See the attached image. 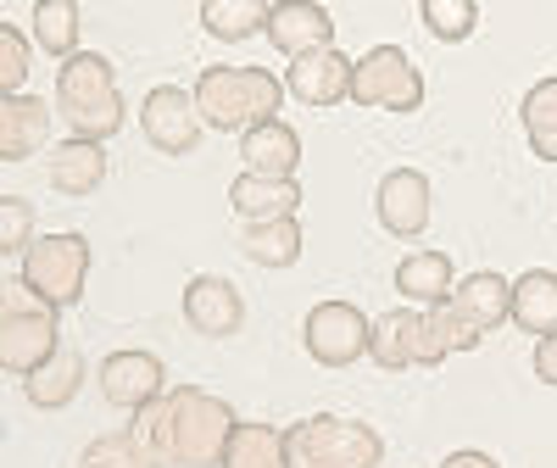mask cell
Returning <instances> with one entry per match:
<instances>
[{
  "label": "cell",
  "instance_id": "obj_4",
  "mask_svg": "<svg viewBox=\"0 0 557 468\" xmlns=\"http://www.w3.org/2000/svg\"><path fill=\"white\" fill-rule=\"evenodd\" d=\"M285 452H290V468H380L385 463L380 430L341 412H312L301 424H290Z\"/></svg>",
  "mask_w": 557,
  "mask_h": 468
},
{
  "label": "cell",
  "instance_id": "obj_14",
  "mask_svg": "<svg viewBox=\"0 0 557 468\" xmlns=\"http://www.w3.org/2000/svg\"><path fill=\"white\" fill-rule=\"evenodd\" d=\"M268 39H273V51H285L290 62L312 57V51H330L335 17L323 12L318 0H278V7L268 12Z\"/></svg>",
  "mask_w": 557,
  "mask_h": 468
},
{
  "label": "cell",
  "instance_id": "obj_15",
  "mask_svg": "<svg viewBox=\"0 0 557 468\" xmlns=\"http://www.w3.org/2000/svg\"><path fill=\"white\" fill-rule=\"evenodd\" d=\"M351 73H357V62H346V51L330 45V51L296 57L285 73V89L301 107H341V101H351Z\"/></svg>",
  "mask_w": 557,
  "mask_h": 468
},
{
  "label": "cell",
  "instance_id": "obj_9",
  "mask_svg": "<svg viewBox=\"0 0 557 468\" xmlns=\"http://www.w3.org/2000/svg\"><path fill=\"white\" fill-rule=\"evenodd\" d=\"M201 107H196V89H178V84H157L146 101H139V134L146 146L162 157H190L201 146Z\"/></svg>",
  "mask_w": 557,
  "mask_h": 468
},
{
  "label": "cell",
  "instance_id": "obj_23",
  "mask_svg": "<svg viewBox=\"0 0 557 468\" xmlns=\"http://www.w3.org/2000/svg\"><path fill=\"white\" fill-rule=\"evenodd\" d=\"M78 385H84V357L62 341V352H57L51 362H39L28 380H23V396H28L39 412H57V407H67V402L78 396Z\"/></svg>",
  "mask_w": 557,
  "mask_h": 468
},
{
  "label": "cell",
  "instance_id": "obj_8",
  "mask_svg": "<svg viewBox=\"0 0 557 468\" xmlns=\"http://www.w3.org/2000/svg\"><path fill=\"white\" fill-rule=\"evenodd\" d=\"M368 341H374V318L357 301H318L301 323V346L323 368H351L357 357H368Z\"/></svg>",
  "mask_w": 557,
  "mask_h": 468
},
{
  "label": "cell",
  "instance_id": "obj_24",
  "mask_svg": "<svg viewBox=\"0 0 557 468\" xmlns=\"http://www.w3.org/2000/svg\"><path fill=\"white\" fill-rule=\"evenodd\" d=\"M240 246L257 268H296L301 262V218H278V223H246Z\"/></svg>",
  "mask_w": 557,
  "mask_h": 468
},
{
  "label": "cell",
  "instance_id": "obj_21",
  "mask_svg": "<svg viewBox=\"0 0 557 468\" xmlns=\"http://www.w3.org/2000/svg\"><path fill=\"white\" fill-rule=\"evenodd\" d=\"M457 291V273L446 251H407L396 262V296H407L412 307H441Z\"/></svg>",
  "mask_w": 557,
  "mask_h": 468
},
{
  "label": "cell",
  "instance_id": "obj_10",
  "mask_svg": "<svg viewBox=\"0 0 557 468\" xmlns=\"http://www.w3.org/2000/svg\"><path fill=\"white\" fill-rule=\"evenodd\" d=\"M184 323H190L196 335L207 341H228L246 330V296L235 279L223 273H196L190 285H184Z\"/></svg>",
  "mask_w": 557,
  "mask_h": 468
},
{
  "label": "cell",
  "instance_id": "obj_19",
  "mask_svg": "<svg viewBox=\"0 0 557 468\" xmlns=\"http://www.w3.org/2000/svg\"><path fill=\"white\" fill-rule=\"evenodd\" d=\"M418 352H424V312L418 307H396L374 318V341H368V357H374L385 373L418 368Z\"/></svg>",
  "mask_w": 557,
  "mask_h": 468
},
{
  "label": "cell",
  "instance_id": "obj_35",
  "mask_svg": "<svg viewBox=\"0 0 557 468\" xmlns=\"http://www.w3.org/2000/svg\"><path fill=\"white\" fill-rule=\"evenodd\" d=\"M78 468H96V463H78Z\"/></svg>",
  "mask_w": 557,
  "mask_h": 468
},
{
  "label": "cell",
  "instance_id": "obj_20",
  "mask_svg": "<svg viewBox=\"0 0 557 468\" xmlns=\"http://www.w3.org/2000/svg\"><path fill=\"white\" fill-rule=\"evenodd\" d=\"M45 134H51V107L39 96H7L0 101V162H28Z\"/></svg>",
  "mask_w": 557,
  "mask_h": 468
},
{
  "label": "cell",
  "instance_id": "obj_2",
  "mask_svg": "<svg viewBox=\"0 0 557 468\" xmlns=\"http://www.w3.org/2000/svg\"><path fill=\"white\" fill-rule=\"evenodd\" d=\"M57 112L73 128V139H89V146H107L112 134H123V89L107 57L78 51L57 67Z\"/></svg>",
  "mask_w": 557,
  "mask_h": 468
},
{
  "label": "cell",
  "instance_id": "obj_12",
  "mask_svg": "<svg viewBox=\"0 0 557 468\" xmlns=\"http://www.w3.org/2000/svg\"><path fill=\"white\" fill-rule=\"evenodd\" d=\"M374 207H380V223L396 234V241H418L430 229V212H435V190L418 168H391L374 190Z\"/></svg>",
  "mask_w": 557,
  "mask_h": 468
},
{
  "label": "cell",
  "instance_id": "obj_28",
  "mask_svg": "<svg viewBox=\"0 0 557 468\" xmlns=\"http://www.w3.org/2000/svg\"><path fill=\"white\" fill-rule=\"evenodd\" d=\"M268 12L273 7H262V0H207L201 7V28L212 34V39H251L257 28L268 34Z\"/></svg>",
  "mask_w": 557,
  "mask_h": 468
},
{
  "label": "cell",
  "instance_id": "obj_32",
  "mask_svg": "<svg viewBox=\"0 0 557 468\" xmlns=\"http://www.w3.org/2000/svg\"><path fill=\"white\" fill-rule=\"evenodd\" d=\"M23 78H28V34L17 23H0V84H7V96H23Z\"/></svg>",
  "mask_w": 557,
  "mask_h": 468
},
{
  "label": "cell",
  "instance_id": "obj_16",
  "mask_svg": "<svg viewBox=\"0 0 557 468\" xmlns=\"http://www.w3.org/2000/svg\"><path fill=\"white\" fill-rule=\"evenodd\" d=\"M45 178H51L57 196H96L101 184H107V151L67 134L62 146L45 151Z\"/></svg>",
  "mask_w": 557,
  "mask_h": 468
},
{
  "label": "cell",
  "instance_id": "obj_6",
  "mask_svg": "<svg viewBox=\"0 0 557 468\" xmlns=\"http://www.w3.org/2000/svg\"><path fill=\"white\" fill-rule=\"evenodd\" d=\"M351 101L374 112H418L424 107V73H418V62L401 45H374L368 57H357Z\"/></svg>",
  "mask_w": 557,
  "mask_h": 468
},
{
  "label": "cell",
  "instance_id": "obj_5",
  "mask_svg": "<svg viewBox=\"0 0 557 468\" xmlns=\"http://www.w3.org/2000/svg\"><path fill=\"white\" fill-rule=\"evenodd\" d=\"M62 352V330H57V307L34 296L23 279H12L7 291H0V362L7 373L28 380L39 362H51Z\"/></svg>",
  "mask_w": 557,
  "mask_h": 468
},
{
  "label": "cell",
  "instance_id": "obj_29",
  "mask_svg": "<svg viewBox=\"0 0 557 468\" xmlns=\"http://www.w3.org/2000/svg\"><path fill=\"white\" fill-rule=\"evenodd\" d=\"M84 463H96V468H162L151 457V446L139 441L134 430H112V435H96L84 452Z\"/></svg>",
  "mask_w": 557,
  "mask_h": 468
},
{
  "label": "cell",
  "instance_id": "obj_11",
  "mask_svg": "<svg viewBox=\"0 0 557 468\" xmlns=\"http://www.w3.org/2000/svg\"><path fill=\"white\" fill-rule=\"evenodd\" d=\"M101 396L117 407V412H146L151 402L168 396V368L157 352H112L101 362Z\"/></svg>",
  "mask_w": 557,
  "mask_h": 468
},
{
  "label": "cell",
  "instance_id": "obj_7",
  "mask_svg": "<svg viewBox=\"0 0 557 468\" xmlns=\"http://www.w3.org/2000/svg\"><path fill=\"white\" fill-rule=\"evenodd\" d=\"M89 279V241L84 234H39L23 251V285L51 307H73Z\"/></svg>",
  "mask_w": 557,
  "mask_h": 468
},
{
  "label": "cell",
  "instance_id": "obj_26",
  "mask_svg": "<svg viewBox=\"0 0 557 468\" xmlns=\"http://www.w3.org/2000/svg\"><path fill=\"white\" fill-rule=\"evenodd\" d=\"M223 468H290L285 430H273V424H240L235 441H228V452H223Z\"/></svg>",
  "mask_w": 557,
  "mask_h": 468
},
{
  "label": "cell",
  "instance_id": "obj_17",
  "mask_svg": "<svg viewBox=\"0 0 557 468\" xmlns=\"http://www.w3.org/2000/svg\"><path fill=\"white\" fill-rule=\"evenodd\" d=\"M240 162H246V173H262V178H296L301 173V134L285 118L257 123L251 134H240Z\"/></svg>",
  "mask_w": 557,
  "mask_h": 468
},
{
  "label": "cell",
  "instance_id": "obj_25",
  "mask_svg": "<svg viewBox=\"0 0 557 468\" xmlns=\"http://www.w3.org/2000/svg\"><path fill=\"white\" fill-rule=\"evenodd\" d=\"M519 118H524V134H530V151L541 162H557V73H546L524 89Z\"/></svg>",
  "mask_w": 557,
  "mask_h": 468
},
{
  "label": "cell",
  "instance_id": "obj_31",
  "mask_svg": "<svg viewBox=\"0 0 557 468\" xmlns=\"http://www.w3.org/2000/svg\"><path fill=\"white\" fill-rule=\"evenodd\" d=\"M34 241H39V234H34V201H23V196H7V201H0V251L23 257Z\"/></svg>",
  "mask_w": 557,
  "mask_h": 468
},
{
  "label": "cell",
  "instance_id": "obj_34",
  "mask_svg": "<svg viewBox=\"0 0 557 468\" xmlns=\"http://www.w3.org/2000/svg\"><path fill=\"white\" fill-rule=\"evenodd\" d=\"M441 468H496V457H485V452H451Z\"/></svg>",
  "mask_w": 557,
  "mask_h": 468
},
{
  "label": "cell",
  "instance_id": "obj_27",
  "mask_svg": "<svg viewBox=\"0 0 557 468\" xmlns=\"http://www.w3.org/2000/svg\"><path fill=\"white\" fill-rule=\"evenodd\" d=\"M78 0H39L34 7V45L51 57H78Z\"/></svg>",
  "mask_w": 557,
  "mask_h": 468
},
{
  "label": "cell",
  "instance_id": "obj_1",
  "mask_svg": "<svg viewBox=\"0 0 557 468\" xmlns=\"http://www.w3.org/2000/svg\"><path fill=\"white\" fill-rule=\"evenodd\" d=\"M128 430L151 446V457L162 468H223V452L235 441L240 418L223 396H212L201 385H173L162 402L134 412Z\"/></svg>",
  "mask_w": 557,
  "mask_h": 468
},
{
  "label": "cell",
  "instance_id": "obj_30",
  "mask_svg": "<svg viewBox=\"0 0 557 468\" xmlns=\"http://www.w3.org/2000/svg\"><path fill=\"white\" fill-rule=\"evenodd\" d=\"M418 17H424V28L435 39H446V45H462L480 28V7H474V0H424Z\"/></svg>",
  "mask_w": 557,
  "mask_h": 468
},
{
  "label": "cell",
  "instance_id": "obj_3",
  "mask_svg": "<svg viewBox=\"0 0 557 468\" xmlns=\"http://www.w3.org/2000/svg\"><path fill=\"white\" fill-rule=\"evenodd\" d=\"M278 101H285V84H278L268 67H228V62H212V67L196 78L201 123L218 128V134H251L257 123H273V118H278Z\"/></svg>",
  "mask_w": 557,
  "mask_h": 468
},
{
  "label": "cell",
  "instance_id": "obj_13",
  "mask_svg": "<svg viewBox=\"0 0 557 468\" xmlns=\"http://www.w3.org/2000/svg\"><path fill=\"white\" fill-rule=\"evenodd\" d=\"M446 307L485 341V335L502 330V323H513V279L480 268V273H469V279H457V291H451Z\"/></svg>",
  "mask_w": 557,
  "mask_h": 468
},
{
  "label": "cell",
  "instance_id": "obj_22",
  "mask_svg": "<svg viewBox=\"0 0 557 468\" xmlns=\"http://www.w3.org/2000/svg\"><path fill=\"white\" fill-rule=\"evenodd\" d=\"M513 323L535 341L557 335V273L552 268H524L513 279Z\"/></svg>",
  "mask_w": 557,
  "mask_h": 468
},
{
  "label": "cell",
  "instance_id": "obj_18",
  "mask_svg": "<svg viewBox=\"0 0 557 468\" xmlns=\"http://www.w3.org/2000/svg\"><path fill=\"white\" fill-rule=\"evenodd\" d=\"M228 207L240 212V223H278V218H296V207H301V178L240 173L235 184H228Z\"/></svg>",
  "mask_w": 557,
  "mask_h": 468
},
{
  "label": "cell",
  "instance_id": "obj_33",
  "mask_svg": "<svg viewBox=\"0 0 557 468\" xmlns=\"http://www.w3.org/2000/svg\"><path fill=\"white\" fill-rule=\"evenodd\" d=\"M535 380L541 385H557V335H546V341H535Z\"/></svg>",
  "mask_w": 557,
  "mask_h": 468
}]
</instances>
